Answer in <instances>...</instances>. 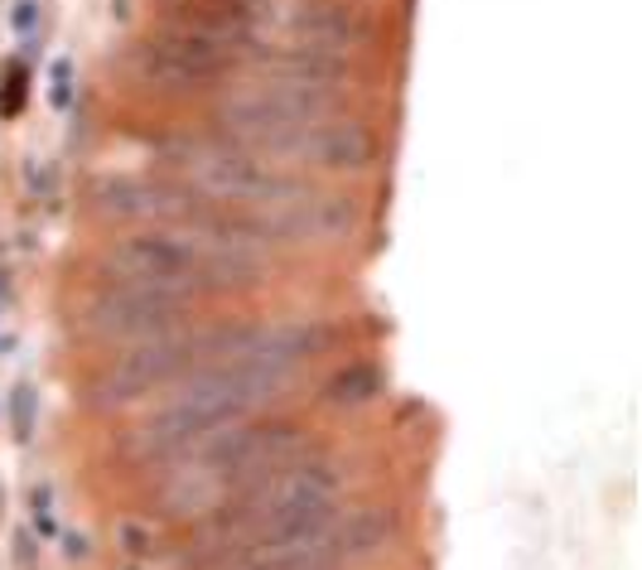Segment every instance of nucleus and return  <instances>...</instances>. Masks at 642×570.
Instances as JSON below:
<instances>
[{
    "mask_svg": "<svg viewBox=\"0 0 642 570\" xmlns=\"http://www.w3.org/2000/svg\"><path fill=\"white\" fill-rule=\"evenodd\" d=\"M396 537V513L392 507H358L343 523H334V547L343 561H362V556H378L386 541Z\"/></svg>",
    "mask_w": 642,
    "mask_h": 570,
    "instance_id": "10",
    "label": "nucleus"
},
{
    "mask_svg": "<svg viewBox=\"0 0 642 570\" xmlns=\"http://www.w3.org/2000/svg\"><path fill=\"white\" fill-rule=\"evenodd\" d=\"M217 116H223L227 136H237L241 145L271 155H305L309 131L324 121V97L275 88V82H247L223 97Z\"/></svg>",
    "mask_w": 642,
    "mask_h": 570,
    "instance_id": "1",
    "label": "nucleus"
},
{
    "mask_svg": "<svg viewBox=\"0 0 642 570\" xmlns=\"http://www.w3.org/2000/svg\"><path fill=\"white\" fill-rule=\"evenodd\" d=\"M189 368H199V334L169 329V334L131 344V354H121L112 368L97 372L88 396H92V406H126L145 392H155V387L174 382Z\"/></svg>",
    "mask_w": 642,
    "mask_h": 570,
    "instance_id": "3",
    "label": "nucleus"
},
{
    "mask_svg": "<svg viewBox=\"0 0 642 570\" xmlns=\"http://www.w3.org/2000/svg\"><path fill=\"white\" fill-rule=\"evenodd\" d=\"M179 175L189 179L199 193H209L217 203H257V209H290L305 199V189L281 179L271 165H261L257 155H247L241 145L227 141H184L174 150Z\"/></svg>",
    "mask_w": 642,
    "mask_h": 570,
    "instance_id": "2",
    "label": "nucleus"
},
{
    "mask_svg": "<svg viewBox=\"0 0 642 570\" xmlns=\"http://www.w3.org/2000/svg\"><path fill=\"white\" fill-rule=\"evenodd\" d=\"M15 426H20V435L30 431V392H20V416H15Z\"/></svg>",
    "mask_w": 642,
    "mask_h": 570,
    "instance_id": "13",
    "label": "nucleus"
},
{
    "mask_svg": "<svg viewBox=\"0 0 642 570\" xmlns=\"http://www.w3.org/2000/svg\"><path fill=\"white\" fill-rule=\"evenodd\" d=\"M233 48L217 44V40H203V34L184 30V24L169 20L140 54V72L145 82H155L160 92H184V88H203L213 82L217 72L227 68Z\"/></svg>",
    "mask_w": 642,
    "mask_h": 570,
    "instance_id": "6",
    "label": "nucleus"
},
{
    "mask_svg": "<svg viewBox=\"0 0 642 570\" xmlns=\"http://www.w3.org/2000/svg\"><path fill=\"white\" fill-rule=\"evenodd\" d=\"M343 72H348L343 58L319 54V48H305V44H290V48H281V54L261 58V82L295 88V92H309V97H324Z\"/></svg>",
    "mask_w": 642,
    "mask_h": 570,
    "instance_id": "7",
    "label": "nucleus"
},
{
    "mask_svg": "<svg viewBox=\"0 0 642 570\" xmlns=\"http://www.w3.org/2000/svg\"><path fill=\"white\" fill-rule=\"evenodd\" d=\"M378 392H382V372L368 368V362H353V368H343L338 378H329V387H324V396H329L334 406H362Z\"/></svg>",
    "mask_w": 642,
    "mask_h": 570,
    "instance_id": "11",
    "label": "nucleus"
},
{
    "mask_svg": "<svg viewBox=\"0 0 642 570\" xmlns=\"http://www.w3.org/2000/svg\"><path fill=\"white\" fill-rule=\"evenodd\" d=\"M189 314L184 295H169V290H145V286H106L102 295L88 305V334L97 338H126V344H140V338L169 334L179 329V320Z\"/></svg>",
    "mask_w": 642,
    "mask_h": 570,
    "instance_id": "5",
    "label": "nucleus"
},
{
    "mask_svg": "<svg viewBox=\"0 0 642 570\" xmlns=\"http://www.w3.org/2000/svg\"><path fill=\"white\" fill-rule=\"evenodd\" d=\"M305 155H314V160L329 165V169H362L372 160V136L358 121H319V126L309 131Z\"/></svg>",
    "mask_w": 642,
    "mask_h": 570,
    "instance_id": "9",
    "label": "nucleus"
},
{
    "mask_svg": "<svg viewBox=\"0 0 642 570\" xmlns=\"http://www.w3.org/2000/svg\"><path fill=\"white\" fill-rule=\"evenodd\" d=\"M362 40H368V24L343 5H309L295 15V44L319 48V54L343 58L348 48H358Z\"/></svg>",
    "mask_w": 642,
    "mask_h": 570,
    "instance_id": "8",
    "label": "nucleus"
},
{
    "mask_svg": "<svg viewBox=\"0 0 642 570\" xmlns=\"http://www.w3.org/2000/svg\"><path fill=\"white\" fill-rule=\"evenodd\" d=\"M121 547H126L131 556H150V532L136 527V523H126V527H121Z\"/></svg>",
    "mask_w": 642,
    "mask_h": 570,
    "instance_id": "12",
    "label": "nucleus"
},
{
    "mask_svg": "<svg viewBox=\"0 0 642 570\" xmlns=\"http://www.w3.org/2000/svg\"><path fill=\"white\" fill-rule=\"evenodd\" d=\"M106 266H112V276L121 286H145V290L184 295L189 286L203 281V242L193 233L150 227V233L116 242V252L106 257Z\"/></svg>",
    "mask_w": 642,
    "mask_h": 570,
    "instance_id": "4",
    "label": "nucleus"
}]
</instances>
